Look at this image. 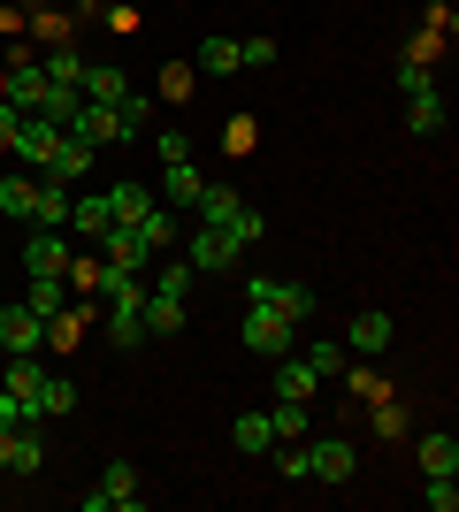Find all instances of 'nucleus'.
I'll list each match as a JSON object with an SVG mask.
<instances>
[{
  "mask_svg": "<svg viewBox=\"0 0 459 512\" xmlns=\"http://www.w3.org/2000/svg\"><path fill=\"white\" fill-rule=\"evenodd\" d=\"M0 100L16 107V115H39V100H46V69H39V54H16V69H8V92Z\"/></svg>",
  "mask_w": 459,
  "mask_h": 512,
  "instance_id": "obj_8",
  "label": "nucleus"
},
{
  "mask_svg": "<svg viewBox=\"0 0 459 512\" xmlns=\"http://www.w3.org/2000/svg\"><path fill=\"white\" fill-rule=\"evenodd\" d=\"M31 207H39V176H0V214L31 222Z\"/></svg>",
  "mask_w": 459,
  "mask_h": 512,
  "instance_id": "obj_19",
  "label": "nucleus"
},
{
  "mask_svg": "<svg viewBox=\"0 0 459 512\" xmlns=\"http://www.w3.org/2000/svg\"><path fill=\"white\" fill-rule=\"evenodd\" d=\"M39 69H46V85H85V54H77V46H54V54H39Z\"/></svg>",
  "mask_w": 459,
  "mask_h": 512,
  "instance_id": "obj_27",
  "label": "nucleus"
},
{
  "mask_svg": "<svg viewBox=\"0 0 459 512\" xmlns=\"http://www.w3.org/2000/svg\"><path fill=\"white\" fill-rule=\"evenodd\" d=\"M153 146H161V169H169V161H192V138H184V130H161Z\"/></svg>",
  "mask_w": 459,
  "mask_h": 512,
  "instance_id": "obj_38",
  "label": "nucleus"
},
{
  "mask_svg": "<svg viewBox=\"0 0 459 512\" xmlns=\"http://www.w3.org/2000/svg\"><path fill=\"white\" fill-rule=\"evenodd\" d=\"M199 192H207V184H199L192 161H169V169H161V199H169V207H199Z\"/></svg>",
  "mask_w": 459,
  "mask_h": 512,
  "instance_id": "obj_16",
  "label": "nucleus"
},
{
  "mask_svg": "<svg viewBox=\"0 0 459 512\" xmlns=\"http://www.w3.org/2000/svg\"><path fill=\"white\" fill-rule=\"evenodd\" d=\"M69 413H77V383L46 375V383H39V398H31V428H39V421H69Z\"/></svg>",
  "mask_w": 459,
  "mask_h": 512,
  "instance_id": "obj_13",
  "label": "nucleus"
},
{
  "mask_svg": "<svg viewBox=\"0 0 459 512\" xmlns=\"http://www.w3.org/2000/svg\"><path fill=\"white\" fill-rule=\"evenodd\" d=\"M414 85H429V62H414V54H406V62H398V92H414Z\"/></svg>",
  "mask_w": 459,
  "mask_h": 512,
  "instance_id": "obj_41",
  "label": "nucleus"
},
{
  "mask_svg": "<svg viewBox=\"0 0 459 512\" xmlns=\"http://www.w3.org/2000/svg\"><path fill=\"white\" fill-rule=\"evenodd\" d=\"M39 344H46V321L31 314V306H0V352H8V360L39 352Z\"/></svg>",
  "mask_w": 459,
  "mask_h": 512,
  "instance_id": "obj_6",
  "label": "nucleus"
},
{
  "mask_svg": "<svg viewBox=\"0 0 459 512\" xmlns=\"http://www.w3.org/2000/svg\"><path fill=\"white\" fill-rule=\"evenodd\" d=\"M421 474H459V436L452 428H429V436H421Z\"/></svg>",
  "mask_w": 459,
  "mask_h": 512,
  "instance_id": "obj_17",
  "label": "nucleus"
},
{
  "mask_svg": "<svg viewBox=\"0 0 459 512\" xmlns=\"http://www.w3.org/2000/svg\"><path fill=\"white\" fill-rule=\"evenodd\" d=\"M245 306H276L284 321H306V314H314L322 299H314L306 283H284V276H253V283H245Z\"/></svg>",
  "mask_w": 459,
  "mask_h": 512,
  "instance_id": "obj_1",
  "label": "nucleus"
},
{
  "mask_svg": "<svg viewBox=\"0 0 459 512\" xmlns=\"http://www.w3.org/2000/svg\"><path fill=\"white\" fill-rule=\"evenodd\" d=\"M69 299H77V291H69V276H31V291H23V306H31L39 321L69 314Z\"/></svg>",
  "mask_w": 459,
  "mask_h": 512,
  "instance_id": "obj_14",
  "label": "nucleus"
},
{
  "mask_svg": "<svg viewBox=\"0 0 459 512\" xmlns=\"http://www.w3.org/2000/svg\"><path fill=\"white\" fill-rule=\"evenodd\" d=\"M16 123H23V115H16L8 100H0V146H16Z\"/></svg>",
  "mask_w": 459,
  "mask_h": 512,
  "instance_id": "obj_42",
  "label": "nucleus"
},
{
  "mask_svg": "<svg viewBox=\"0 0 459 512\" xmlns=\"http://www.w3.org/2000/svg\"><path fill=\"white\" fill-rule=\"evenodd\" d=\"M23 268H31V276H69V237L31 222V237H23Z\"/></svg>",
  "mask_w": 459,
  "mask_h": 512,
  "instance_id": "obj_5",
  "label": "nucleus"
},
{
  "mask_svg": "<svg viewBox=\"0 0 459 512\" xmlns=\"http://www.w3.org/2000/svg\"><path fill=\"white\" fill-rule=\"evenodd\" d=\"M54 138H62V130L46 123V115H23V123H16V161H23V169H46Z\"/></svg>",
  "mask_w": 459,
  "mask_h": 512,
  "instance_id": "obj_11",
  "label": "nucleus"
},
{
  "mask_svg": "<svg viewBox=\"0 0 459 512\" xmlns=\"http://www.w3.org/2000/svg\"><path fill=\"white\" fill-rule=\"evenodd\" d=\"M115 123H123V138H138V130L153 123V100H138V92H123V100H115Z\"/></svg>",
  "mask_w": 459,
  "mask_h": 512,
  "instance_id": "obj_33",
  "label": "nucleus"
},
{
  "mask_svg": "<svg viewBox=\"0 0 459 512\" xmlns=\"http://www.w3.org/2000/svg\"><path fill=\"white\" fill-rule=\"evenodd\" d=\"M238 62L245 69H268V62H276V39H268V31H261V39H238Z\"/></svg>",
  "mask_w": 459,
  "mask_h": 512,
  "instance_id": "obj_36",
  "label": "nucleus"
},
{
  "mask_svg": "<svg viewBox=\"0 0 459 512\" xmlns=\"http://www.w3.org/2000/svg\"><path fill=\"white\" fill-rule=\"evenodd\" d=\"M69 138H85V146H123V123H115V107L85 100L77 115H69Z\"/></svg>",
  "mask_w": 459,
  "mask_h": 512,
  "instance_id": "obj_9",
  "label": "nucleus"
},
{
  "mask_svg": "<svg viewBox=\"0 0 459 512\" xmlns=\"http://www.w3.org/2000/svg\"><path fill=\"white\" fill-rule=\"evenodd\" d=\"M230 444L253 451V459H261V451H276V428H268V413H238V421H230Z\"/></svg>",
  "mask_w": 459,
  "mask_h": 512,
  "instance_id": "obj_22",
  "label": "nucleus"
},
{
  "mask_svg": "<svg viewBox=\"0 0 459 512\" xmlns=\"http://www.w3.org/2000/svg\"><path fill=\"white\" fill-rule=\"evenodd\" d=\"M192 268H161V283H153V291H169V299H192Z\"/></svg>",
  "mask_w": 459,
  "mask_h": 512,
  "instance_id": "obj_39",
  "label": "nucleus"
},
{
  "mask_svg": "<svg viewBox=\"0 0 459 512\" xmlns=\"http://www.w3.org/2000/svg\"><path fill=\"white\" fill-rule=\"evenodd\" d=\"M100 245H108V268H131V276L153 260V245L138 237V222H108V237H100Z\"/></svg>",
  "mask_w": 459,
  "mask_h": 512,
  "instance_id": "obj_10",
  "label": "nucleus"
},
{
  "mask_svg": "<svg viewBox=\"0 0 459 512\" xmlns=\"http://www.w3.org/2000/svg\"><path fill=\"white\" fill-rule=\"evenodd\" d=\"M383 344H391V314H360L352 337H345V352H383Z\"/></svg>",
  "mask_w": 459,
  "mask_h": 512,
  "instance_id": "obj_28",
  "label": "nucleus"
},
{
  "mask_svg": "<svg viewBox=\"0 0 459 512\" xmlns=\"http://www.w3.org/2000/svg\"><path fill=\"white\" fill-rule=\"evenodd\" d=\"M314 383H322V375H314L306 360H291V352H284V367H276V398H314Z\"/></svg>",
  "mask_w": 459,
  "mask_h": 512,
  "instance_id": "obj_29",
  "label": "nucleus"
},
{
  "mask_svg": "<svg viewBox=\"0 0 459 512\" xmlns=\"http://www.w3.org/2000/svg\"><path fill=\"white\" fill-rule=\"evenodd\" d=\"M39 383H46V367H31V352H23L16 367H8V390L23 398V413H31V398H39Z\"/></svg>",
  "mask_w": 459,
  "mask_h": 512,
  "instance_id": "obj_32",
  "label": "nucleus"
},
{
  "mask_svg": "<svg viewBox=\"0 0 459 512\" xmlns=\"http://www.w3.org/2000/svg\"><path fill=\"white\" fill-rule=\"evenodd\" d=\"M85 169H92V146L62 130V138H54V153H46V169H39V176H54V184H77Z\"/></svg>",
  "mask_w": 459,
  "mask_h": 512,
  "instance_id": "obj_12",
  "label": "nucleus"
},
{
  "mask_svg": "<svg viewBox=\"0 0 459 512\" xmlns=\"http://www.w3.org/2000/svg\"><path fill=\"white\" fill-rule=\"evenodd\" d=\"M352 467H360V459H352L345 436H314V444H306V474H314V482H352Z\"/></svg>",
  "mask_w": 459,
  "mask_h": 512,
  "instance_id": "obj_7",
  "label": "nucleus"
},
{
  "mask_svg": "<svg viewBox=\"0 0 459 512\" xmlns=\"http://www.w3.org/2000/svg\"><path fill=\"white\" fill-rule=\"evenodd\" d=\"M406 130H421V138L444 130V92L437 85H414V92H406Z\"/></svg>",
  "mask_w": 459,
  "mask_h": 512,
  "instance_id": "obj_15",
  "label": "nucleus"
},
{
  "mask_svg": "<svg viewBox=\"0 0 459 512\" xmlns=\"http://www.w3.org/2000/svg\"><path fill=\"white\" fill-rule=\"evenodd\" d=\"M123 92H131V77H123V69H108V62H85V100L115 107Z\"/></svg>",
  "mask_w": 459,
  "mask_h": 512,
  "instance_id": "obj_23",
  "label": "nucleus"
},
{
  "mask_svg": "<svg viewBox=\"0 0 459 512\" xmlns=\"http://www.w3.org/2000/svg\"><path fill=\"white\" fill-rule=\"evenodd\" d=\"M8 467H16V474H39V467H46V444L31 436V428H16V436H8Z\"/></svg>",
  "mask_w": 459,
  "mask_h": 512,
  "instance_id": "obj_30",
  "label": "nucleus"
},
{
  "mask_svg": "<svg viewBox=\"0 0 459 512\" xmlns=\"http://www.w3.org/2000/svg\"><path fill=\"white\" fill-rule=\"evenodd\" d=\"M85 512H138V467L115 459V467L100 474V490H85Z\"/></svg>",
  "mask_w": 459,
  "mask_h": 512,
  "instance_id": "obj_4",
  "label": "nucleus"
},
{
  "mask_svg": "<svg viewBox=\"0 0 459 512\" xmlns=\"http://www.w3.org/2000/svg\"><path fill=\"white\" fill-rule=\"evenodd\" d=\"M421 505H429V512H459V482H452V474H429Z\"/></svg>",
  "mask_w": 459,
  "mask_h": 512,
  "instance_id": "obj_34",
  "label": "nucleus"
},
{
  "mask_svg": "<svg viewBox=\"0 0 459 512\" xmlns=\"http://www.w3.org/2000/svg\"><path fill=\"white\" fill-rule=\"evenodd\" d=\"M108 344L115 352H138V344H146V314H138V306H115L108 314Z\"/></svg>",
  "mask_w": 459,
  "mask_h": 512,
  "instance_id": "obj_25",
  "label": "nucleus"
},
{
  "mask_svg": "<svg viewBox=\"0 0 459 512\" xmlns=\"http://www.w3.org/2000/svg\"><path fill=\"white\" fill-rule=\"evenodd\" d=\"M138 237H146L153 253H161V245H169V237H176V214H169V207H153L146 222H138Z\"/></svg>",
  "mask_w": 459,
  "mask_h": 512,
  "instance_id": "obj_35",
  "label": "nucleus"
},
{
  "mask_svg": "<svg viewBox=\"0 0 459 512\" xmlns=\"http://www.w3.org/2000/svg\"><path fill=\"white\" fill-rule=\"evenodd\" d=\"M69 222H77V237H92V245H100V237H108V192H92V199H69Z\"/></svg>",
  "mask_w": 459,
  "mask_h": 512,
  "instance_id": "obj_20",
  "label": "nucleus"
},
{
  "mask_svg": "<svg viewBox=\"0 0 459 512\" xmlns=\"http://www.w3.org/2000/svg\"><path fill=\"white\" fill-rule=\"evenodd\" d=\"M31 222H39V230H69V184L39 176V207H31Z\"/></svg>",
  "mask_w": 459,
  "mask_h": 512,
  "instance_id": "obj_18",
  "label": "nucleus"
},
{
  "mask_svg": "<svg viewBox=\"0 0 459 512\" xmlns=\"http://www.w3.org/2000/svg\"><path fill=\"white\" fill-rule=\"evenodd\" d=\"M108 214H115V222H146L153 192H146V184H108Z\"/></svg>",
  "mask_w": 459,
  "mask_h": 512,
  "instance_id": "obj_24",
  "label": "nucleus"
},
{
  "mask_svg": "<svg viewBox=\"0 0 459 512\" xmlns=\"http://www.w3.org/2000/svg\"><path fill=\"white\" fill-rule=\"evenodd\" d=\"M306 367H314V375H337V367H345V344H314V352H306Z\"/></svg>",
  "mask_w": 459,
  "mask_h": 512,
  "instance_id": "obj_37",
  "label": "nucleus"
},
{
  "mask_svg": "<svg viewBox=\"0 0 459 512\" xmlns=\"http://www.w3.org/2000/svg\"><path fill=\"white\" fill-rule=\"evenodd\" d=\"M230 260H238V245H230V230H215V222H199V237H192V245H184V268H192V276H222Z\"/></svg>",
  "mask_w": 459,
  "mask_h": 512,
  "instance_id": "obj_3",
  "label": "nucleus"
},
{
  "mask_svg": "<svg viewBox=\"0 0 459 512\" xmlns=\"http://www.w3.org/2000/svg\"><path fill=\"white\" fill-rule=\"evenodd\" d=\"M138 314H146V337H176L184 329V299H169V291H153Z\"/></svg>",
  "mask_w": 459,
  "mask_h": 512,
  "instance_id": "obj_21",
  "label": "nucleus"
},
{
  "mask_svg": "<svg viewBox=\"0 0 459 512\" xmlns=\"http://www.w3.org/2000/svg\"><path fill=\"white\" fill-rule=\"evenodd\" d=\"M291 329H299V321H284L276 306H245V352L284 360V352H291Z\"/></svg>",
  "mask_w": 459,
  "mask_h": 512,
  "instance_id": "obj_2",
  "label": "nucleus"
},
{
  "mask_svg": "<svg viewBox=\"0 0 459 512\" xmlns=\"http://www.w3.org/2000/svg\"><path fill=\"white\" fill-rule=\"evenodd\" d=\"M8 436H16V428H0V467H8Z\"/></svg>",
  "mask_w": 459,
  "mask_h": 512,
  "instance_id": "obj_43",
  "label": "nucleus"
},
{
  "mask_svg": "<svg viewBox=\"0 0 459 512\" xmlns=\"http://www.w3.org/2000/svg\"><path fill=\"white\" fill-rule=\"evenodd\" d=\"M0 428H31V413H23L16 390H0Z\"/></svg>",
  "mask_w": 459,
  "mask_h": 512,
  "instance_id": "obj_40",
  "label": "nucleus"
},
{
  "mask_svg": "<svg viewBox=\"0 0 459 512\" xmlns=\"http://www.w3.org/2000/svg\"><path fill=\"white\" fill-rule=\"evenodd\" d=\"M199 69H207V77H230V69H245V62H238V39H207V46H199Z\"/></svg>",
  "mask_w": 459,
  "mask_h": 512,
  "instance_id": "obj_31",
  "label": "nucleus"
},
{
  "mask_svg": "<svg viewBox=\"0 0 459 512\" xmlns=\"http://www.w3.org/2000/svg\"><path fill=\"white\" fill-rule=\"evenodd\" d=\"M77 107H85V85H46V100H39V115L54 130H69V115H77Z\"/></svg>",
  "mask_w": 459,
  "mask_h": 512,
  "instance_id": "obj_26",
  "label": "nucleus"
}]
</instances>
